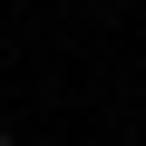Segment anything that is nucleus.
<instances>
[{
    "label": "nucleus",
    "instance_id": "nucleus-1",
    "mask_svg": "<svg viewBox=\"0 0 146 146\" xmlns=\"http://www.w3.org/2000/svg\"><path fill=\"white\" fill-rule=\"evenodd\" d=\"M0 146H10V127H0Z\"/></svg>",
    "mask_w": 146,
    "mask_h": 146
}]
</instances>
